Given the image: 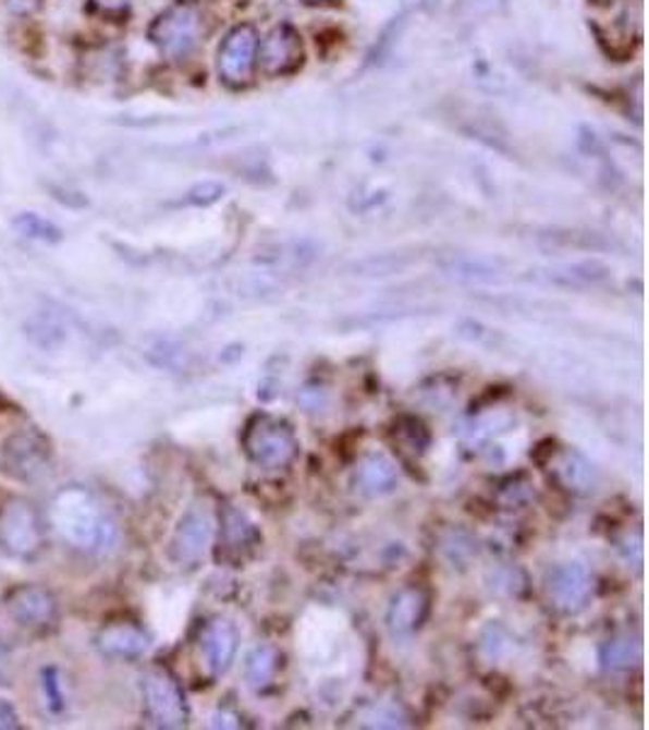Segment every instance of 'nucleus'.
Returning <instances> with one entry per match:
<instances>
[{"mask_svg":"<svg viewBox=\"0 0 649 730\" xmlns=\"http://www.w3.org/2000/svg\"><path fill=\"white\" fill-rule=\"evenodd\" d=\"M51 524L73 548L100 552L112 546L114 526L83 487H66L51 502Z\"/></svg>","mask_w":649,"mask_h":730,"instance_id":"f257e3e1","label":"nucleus"},{"mask_svg":"<svg viewBox=\"0 0 649 730\" xmlns=\"http://www.w3.org/2000/svg\"><path fill=\"white\" fill-rule=\"evenodd\" d=\"M0 548L15 560H35L45 548V526L33 502L13 497L0 509Z\"/></svg>","mask_w":649,"mask_h":730,"instance_id":"f03ea898","label":"nucleus"},{"mask_svg":"<svg viewBox=\"0 0 649 730\" xmlns=\"http://www.w3.org/2000/svg\"><path fill=\"white\" fill-rule=\"evenodd\" d=\"M203 33L200 5L193 0H175L171 8L154 20L149 37L163 57L181 59L191 54Z\"/></svg>","mask_w":649,"mask_h":730,"instance_id":"7ed1b4c3","label":"nucleus"},{"mask_svg":"<svg viewBox=\"0 0 649 730\" xmlns=\"http://www.w3.org/2000/svg\"><path fill=\"white\" fill-rule=\"evenodd\" d=\"M51 446L45 434L23 429L10 434L0 446V471L15 483H37L49 473Z\"/></svg>","mask_w":649,"mask_h":730,"instance_id":"20e7f679","label":"nucleus"},{"mask_svg":"<svg viewBox=\"0 0 649 730\" xmlns=\"http://www.w3.org/2000/svg\"><path fill=\"white\" fill-rule=\"evenodd\" d=\"M244 446L248 458L256 465L282 467L292 461V455H295L297 438L285 422L264 414L256 416V419L248 424Z\"/></svg>","mask_w":649,"mask_h":730,"instance_id":"39448f33","label":"nucleus"},{"mask_svg":"<svg viewBox=\"0 0 649 730\" xmlns=\"http://www.w3.org/2000/svg\"><path fill=\"white\" fill-rule=\"evenodd\" d=\"M258 64V33L254 25H238L219 47L217 71L229 88H244Z\"/></svg>","mask_w":649,"mask_h":730,"instance_id":"423d86ee","label":"nucleus"},{"mask_svg":"<svg viewBox=\"0 0 649 730\" xmlns=\"http://www.w3.org/2000/svg\"><path fill=\"white\" fill-rule=\"evenodd\" d=\"M146 714L159 728H181L187 721V706L181 686L166 670H149L142 677Z\"/></svg>","mask_w":649,"mask_h":730,"instance_id":"0eeeda50","label":"nucleus"},{"mask_svg":"<svg viewBox=\"0 0 649 730\" xmlns=\"http://www.w3.org/2000/svg\"><path fill=\"white\" fill-rule=\"evenodd\" d=\"M215 521L205 507H191L177 521L169 544V558L177 565L197 562L212 544Z\"/></svg>","mask_w":649,"mask_h":730,"instance_id":"6e6552de","label":"nucleus"},{"mask_svg":"<svg viewBox=\"0 0 649 730\" xmlns=\"http://www.w3.org/2000/svg\"><path fill=\"white\" fill-rule=\"evenodd\" d=\"M5 611L23 629L45 631L57 621L59 604L54 594L41 587V584H25V587L10 592V597L5 599Z\"/></svg>","mask_w":649,"mask_h":730,"instance_id":"1a4fd4ad","label":"nucleus"},{"mask_svg":"<svg viewBox=\"0 0 649 730\" xmlns=\"http://www.w3.org/2000/svg\"><path fill=\"white\" fill-rule=\"evenodd\" d=\"M546 589L554 607L567 613H577L589 601L591 575L581 562H560L548 572Z\"/></svg>","mask_w":649,"mask_h":730,"instance_id":"9d476101","label":"nucleus"},{"mask_svg":"<svg viewBox=\"0 0 649 730\" xmlns=\"http://www.w3.org/2000/svg\"><path fill=\"white\" fill-rule=\"evenodd\" d=\"M305 49L295 27L280 25L270 29L264 41H258V64L268 76H285L302 66Z\"/></svg>","mask_w":649,"mask_h":730,"instance_id":"9b49d317","label":"nucleus"},{"mask_svg":"<svg viewBox=\"0 0 649 730\" xmlns=\"http://www.w3.org/2000/svg\"><path fill=\"white\" fill-rule=\"evenodd\" d=\"M238 631L232 621L212 619L200 633V657L209 674H224L234 662Z\"/></svg>","mask_w":649,"mask_h":730,"instance_id":"f8f14e48","label":"nucleus"},{"mask_svg":"<svg viewBox=\"0 0 649 730\" xmlns=\"http://www.w3.org/2000/svg\"><path fill=\"white\" fill-rule=\"evenodd\" d=\"M96 645L102 655L118 657V660H134V657H142L149 650V638L139 625L120 621L105 625L96 635Z\"/></svg>","mask_w":649,"mask_h":730,"instance_id":"ddd939ff","label":"nucleus"},{"mask_svg":"<svg viewBox=\"0 0 649 730\" xmlns=\"http://www.w3.org/2000/svg\"><path fill=\"white\" fill-rule=\"evenodd\" d=\"M428 599L424 589L418 587H404L392 597L390 609H387V629L392 635H409L418 625H421L426 617Z\"/></svg>","mask_w":649,"mask_h":730,"instance_id":"4468645a","label":"nucleus"},{"mask_svg":"<svg viewBox=\"0 0 649 730\" xmlns=\"http://www.w3.org/2000/svg\"><path fill=\"white\" fill-rule=\"evenodd\" d=\"M355 485L368 497L390 495L396 487V467L384 453H368L355 471Z\"/></svg>","mask_w":649,"mask_h":730,"instance_id":"2eb2a0df","label":"nucleus"},{"mask_svg":"<svg viewBox=\"0 0 649 730\" xmlns=\"http://www.w3.org/2000/svg\"><path fill=\"white\" fill-rule=\"evenodd\" d=\"M278 670V650L273 645H258L246 657V682L250 690H266Z\"/></svg>","mask_w":649,"mask_h":730,"instance_id":"dca6fc26","label":"nucleus"},{"mask_svg":"<svg viewBox=\"0 0 649 730\" xmlns=\"http://www.w3.org/2000/svg\"><path fill=\"white\" fill-rule=\"evenodd\" d=\"M13 229L25 239H33V242L41 244H59L61 242V229L51 222V219L41 217L37 212H17L13 217Z\"/></svg>","mask_w":649,"mask_h":730,"instance_id":"f3484780","label":"nucleus"},{"mask_svg":"<svg viewBox=\"0 0 649 730\" xmlns=\"http://www.w3.org/2000/svg\"><path fill=\"white\" fill-rule=\"evenodd\" d=\"M558 475L570 489H589L593 483V471L591 465L584 461L579 453L564 451L558 461Z\"/></svg>","mask_w":649,"mask_h":730,"instance_id":"a211bd4d","label":"nucleus"},{"mask_svg":"<svg viewBox=\"0 0 649 730\" xmlns=\"http://www.w3.org/2000/svg\"><path fill=\"white\" fill-rule=\"evenodd\" d=\"M27 337L41 349H54L57 343L64 341V327H61L57 317L39 312V315L27 321Z\"/></svg>","mask_w":649,"mask_h":730,"instance_id":"6ab92c4d","label":"nucleus"},{"mask_svg":"<svg viewBox=\"0 0 649 730\" xmlns=\"http://www.w3.org/2000/svg\"><path fill=\"white\" fill-rule=\"evenodd\" d=\"M41 680V690H45L47 696V704L54 714L64 711V692H61V674L57 667H45L39 674Z\"/></svg>","mask_w":649,"mask_h":730,"instance_id":"aec40b11","label":"nucleus"},{"mask_svg":"<svg viewBox=\"0 0 649 730\" xmlns=\"http://www.w3.org/2000/svg\"><path fill=\"white\" fill-rule=\"evenodd\" d=\"M224 531H226V536L229 540H232V544H246V540L250 538V534H254V526L248 524L246 516L241 514V511L236 509H229L226 511V519H224Z\"/></svg>","mask_w":649,"mask_h":730,"instance_id":"412c9836","label":"nucleus"},{"mask_svg":"<svg viewBox=\"0 0 649 730\" xmlns=\"http://www.w3.org/2000/svg\"><path fill=\"white\" fill-rule=\"evenodd\" d=\"M633 643L630 641H615L605 648V662L611 667H627L633 665Z\"/></svg>","mask_w":649,"mask_h":730,"instance_id":"4be33fe9","label":"nucleus"},{"mask_svg":"<svg viewBox=\"0 0 649 730\" xmlns=\"http://www.w3.org/2000/svg\"><path fill=\"white\" fill-rule=\"evenodd\" d=\"M17 728H23V723H20L15 706L5 702V698H0V730H17Z\"/></svg>","mask_w":649,"mask_h":730,"instance_id":"5701e85b","label":"nucleus"},{"mask_svg":"<svg viewBox=\"0 0 649 730\" xmlns=\"http://www.w3.org/2000/svg\"><path fill=\"white\" fill-rule=\"evenodd\" d=\"M215 187H217V185H212V183H207V185H203V187H195V191L191 193V203H195V205H207V203H215L217 197H219V193H212V195H209V191H215Z\"/></svg>","mask_w":649,"mask_h":730,"instance_id":"b1692460","label":"nucleus"},{"mask_svg":"<svg viewBox=\"0 0 649 730\" xmlns=\"http://www.w3.org/2000/svg\"><path fill=\"white\" fill-rule=\"evenodd\" d=\"M8 8L13 10V13L17 15H27V13H35L37 5H39V0H5Z\"/></svg>","mask_w":649,"mask_h":730,"instance_id":"393cba45","label":"nucleus"},{"mask_svg":"<svg viewBox=\"0 0 649 730\" xmlns=\"http://www.w3.org/2000/svg\"><path fill=\"white\" fill-rule=\"evenodd\" d=\"M100 10H108V13H118V10L127 8V0H93Z\"/></svg>","mask_w":649,"mask_h":730,"instance_id":"a878e982","label":"nucleus"},{"mask_svg":"<svg viewBox=\"0 0 649 730\" xmlns=\"http://www.w3.org/2000/svg\"><path fill=\"white\" fill-rule=\"evenodd\" d=\"M10 680V662H8V655L0 650V684H8Z\"/></svg>","mask_w":649,"mask_h":730,"instance_id":"bb28decb","label":"nucleus"},{"mask_svg":"<svg viewBox=\"0 0 649 730\" xmlns=\"http://www.w3.org/2000/svg\"><path fill=\"white\" fill-rule=\"evenodd\" d=\"M307 3H327V0H307Z\"/></svg>","mask_w":649,"mask_h":730,"instance_id":"cd10ccee","label":"nucleus"}]
</instances>
